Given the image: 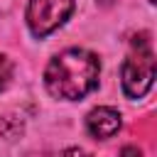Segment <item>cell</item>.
<instances>
[{
    "label": "cell",
    "mask_w": 157,
    "mask_h": 157,
    "mask_svg": "<svg viewBox=\"0 0 157 157\" xmlns=\"http://www.w3.org/2000/svg\"><path fill=\"white\" fill-rule=\"evenodd\" d=\"M98 71H101V64L91 52L66 49L49 61L44 83L52 96L76 101L98 86Z\"/></svg>",
    "instance_id": "cell-1"
},
{
    "label": "cell",
    "mask_w": 157,
    "mask_h": 157,
    "mask_svg": "<svg viewBox=\"0 0 157 157\" xmlns=\"http://www.w3.org/2000/svg\"><path fill=\"white\" fill-rule=\"evenodd\" d=\"M132 52L123 64V91L130 98H140L150 91L155 78V52L147 32L132 37Z\"/></svg>",
    "instance_id": "cell-2"
},
{
    "label": "cell",
    "mask_w": 157,
    "mask_h": 157,
    "mask_svg": "<svg viewBox=\"0 0 157 157\" xmlns=\"http://www.w3.org/2000/svg\"><path fill=\"white\" fill-rule=\"evenodd\" d=\"M74 10V0H32L27 7V22L32 34L44 37L56 29Z\"/></svg>",
    "instance_id": "cell-3"
},
{
    "label": "cell",
    "mask_w": 157,
    "mask_h": 157,
    "mask_svg": "<svg viewBox=\"0 0 157 157\" xmlns=\"http://www.w3.org/2000/svg\"><path fill=\"white\" fill-rule=\"evenodd\" d=\"M86 128H88V132H91L93 137L105 140V137H110V135L118 132V128H120V115H118V110H113V108H96V110L88 113Z\"/></svg>",
    "instance_id": "cell-4"
},
{
    "label": "cell",
    "mask_w": 157,
    "mask_h": 157,
    "mask_svg": "<svg viewBox=\"0 0 157 157\" xmlns=\"http://www.w3.org/2000/svg\"><path fill=\"white\" fill-rule=\"evenodd\" d=\"M10 76H12V61L0 54V91L10 83Z\"/></svg>",
    "instance_id": "cell-5"
},
{
    "label": "cell",
    "mask_w": 157,
    "mask_h": 157,
    "mask_svg": "<svg viewBox=\"0 0 157 157\" xmlns=\"http://www.w3.org/2000/svg\"><path fill=\"white\" fill-rule=\"evenodd\" d=\"M61 157H88V155L83 150H78V147H69V150L61 152Z\"/></svg>",
    "instance_id": "cell-6"
},
{
    "label": "cell",
    "mask_w": 157,
    "mask_h": 157,
    "mask_svg": "<svg viewBox=\"0 0 157 157\" xmlns=\"http://www.w3.org/2000/svg\"><path fill=\"white\" fill-rule=\"evenodd\" d=\"M123 157H140V150L137 147H132V145H128V147H123V152H120Z\"/></svg>",
    "instance_id": "cell-7"
}]
</instances>
